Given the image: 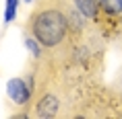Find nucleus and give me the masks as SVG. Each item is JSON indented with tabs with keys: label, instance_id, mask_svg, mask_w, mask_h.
Returning <instances> with one entry per match:
<instances>
[{
	"label": "nucleus",
	"instance_id": "f257e3e1",
	"mask_svg": "<svg viewBox=\"0 0 122 119\" xmlns=\"http://www.w3.org/2000/svg\"><path fill=\"white\" fill-rule=\"evenodd\" d=\"M91 25L71 0H37L27 17L25 29L46 56L58 62L71 56L85 27Z\"/></svg>",
	"mask_w": 122,
	"mask_h": 119
},
{
	"label": "nucleus",
	"instance_id": "f03ea898",
	"mask_svg": "<svg viewBox=\"0 0 122 119\" xmlns=\"http://www.w3.org/2000/svg\"><path fill=\"white\" fill-rule=\"evenodd\" d=\"M120 23L122 21V0H99L97 23Z\"/></svg>",
	"mask_w": 122,
	"mask_h": 119
},
{
	"label": "nucleus",
	"instance_id": "7ed1b4c3",
	"mask_svg": "<svg viewBox=\"0 0 122 119\" xmlns=\"http://www.w3.org/2000/svg\"><path fill=\"white\" fill-rule=\"evenodd\" d=\"M27 82L23 78H15V80L8 82V97L15 101V103H19V105H25L29 97H31L33 90H27Z\"/></svg>",
	"mask_w": 122,
	"mask_h": 119
},
{
	"label": "nucleus",
	"instance_id": "20e7f679",
	"mask_svg": "<svg viewBox=\"0 0 122 119\" xmlns=\"http://www.w3.org/2000/svg\"><path fill=\"white\" fill-rule=\"evenodd\" d=\"M71 2L91 25L97 23V17H99V0H71Z\"/></svg>",
	"mask_w": 122,
	"mask_h": 119
},
{
	"label": "nucleus",
	"instance_id": "39448f33",
	"mask_svg": "<svg viewBox=\"0 0 122 119\" xmlns=\"http://www.w3.org/2000/svg\"><path fill=\"white\" fill-rule=\"evenodd\" d=\"M15 10H17V0H6V21L15 17Z\"/></svg>",
	"mask_w": 122,
	"mask_h": 119
}]
</instances>
